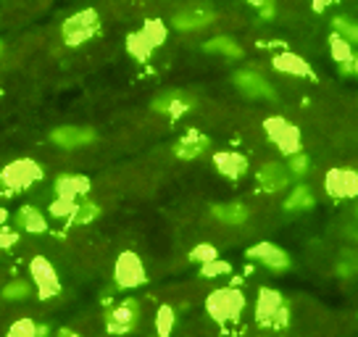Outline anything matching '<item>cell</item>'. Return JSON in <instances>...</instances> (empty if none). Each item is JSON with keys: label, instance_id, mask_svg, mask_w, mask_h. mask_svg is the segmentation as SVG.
Masks as SVG:
<instances>
[{"label": "cell", "instance_id": "cell-28", "mask_svg": "<svg viewBox=\"0 0 358 337\" xmlns=\"http://www.w3.org/2000/svg\"><path fill=\"white\" fill-rule=\"evenodd\" d=\"M140 32L145 34L148 37V43L153 48H158V45H164L166 43V27L158 22V19H148L145 24H143V29Z\"/></svg>", "mask_w": 358, "mask_h": 337}, {"label": "cell", "instance_id": "cell-12", "mask_svg": "<svg viewBox=\"0 0 358 337\" xmlns=\"http://www.w3.org/2000/svg\"><path fill=\"white\" fill-rule=\"evenodd\" d=\"M248 259L258 261L261 266H266L271 271L290 269V256L285 253V248L274 245V243H256L253 248H248Z\"/></svg>", "mask_w": 358, "mask_h": 337}, {"label": "cell", "instance_id": "cell-5", "mask_svg": "<svg viewBox=\"0 0 358 337\" xmlns=\"http://www.w3.org/2000/svg\"><path fill=\"white\" fill-rule=\"evenodd\" d=\"M264 132H266L268 143H274L285 156L301 150V129L292 122H287L285 116H268L264 122Z\"/></svg>", "mask_w": 358, "mask_h": 337}, {"label": "cell", "instance_id": "cell-42", "mask_svg": "<svg viewBox=\"0 0 358 337\" xmlns=\"http://www.w3.org/2000/svg\"><path fill=\"white\" fill-rule=\"evenodd\" d=\"M353 66H356V74H358V56L353 58Z\"/></svg>", "mask_w": 358, "mask_h": 337}, {"label": "cell", "instance_id": "cell-38", "mask_svg": "<svg viewBox=\"0 0 358 337\" xmlns=\"http://www.w3.org/2000/svg\"><path fill=\"white\" fill-rule=\"evenodd\" d=\"M329 3H337V0H313V11H324Z\"/></svg>", "mask_w": 358, "mask_h": 337}, {"label": "cell", "instance_id": "cell-26", "mask_svg": "<svg viewBox=\"0 0 358 337\" xmlns=\"http://www.w3.org/2000/svg\"><path fill=\"white\" fill-rule=\"evenodd\" d=\"M329 53H332V61H335V64L353 61V45L348 43L345 37H340L337 32H332V37H329Z\"/></svg>", "mask_w": 358, "mask_h": 337}, {"label": "cell", "instance_id": "cell-22", "mask_svg": "<svg viewBox=\"0 0 358 337\" xmlns=\"http://www.w3.org/2000/svg\"><path fill=\"white\" fill-rule=\"evenodd\" d=\"M313 203H316V198H313L311 187L308 185H298L285 198V211H308V208H313Z\"/></svg>", "mask_w": 358, "mask_h": 337}, {"label": "cell", "instance_id": "cell-40", "mask_svg": "<svg viewBox=\"0 0 358 337\" xmlns=\"http://www.w3.org/2000/svg\"><path fill=\"white\" fill-rule=\"evenodd\" d=\"M8 222V211L6 208H0V224H6Z\"/></svg>", "mask_w": 358, "mask_h": 337}, {"label": "cell", "instance_id": "cell-20", "mask_svg": "<svg viewBox=\"0 0 358 337\" xmlns=\"http://www.w3.org/2000/svg\"><path fill=\"white\" fill-rule=\"evenodd\" d=\"M211 216L213 219H219V222H224V224L237 227V224H245L248 219H250V208L240 201L216 203V206H211Z\"/></svg>", "mask_w": 358, "mask_h": 337}, {"label": "cell", "instance_id": "cell-9", "mask_svg": "<svg viewBox=\"0 0 358 337\" xmlns=\"http://www.w3.org/2000/svg\"><path fill=\"white\" fill-rule=\"evenodd\" d=\"M216 19V11H213L211 6H206V3H190V6H185V8H179L174 13V29L179 32H192V29H203V27H208L213 24Z\"/></svg>", "mask_w": 358, "mask_h": 337}, {"label": "cell", "instance_id": "cell-41", "mask_svg": "<svg viewBox=\"0 0 358 337\" xmlns=\"http://www.w3.org/2000/svg\"><path fill=\"white\" fill-rule=\"evenodd\" d=\"M248 3H250V6H256V8H258V6L264 3V0H248Z\"/></svg>", "mask_w": 358, "mask_h": 337}, {"label": "cell", "instance_id": "cell-31", "mask_svg": "<svg viewBox=\"0 0 358 337\" xmlns=\"http://www.w3.org/2000/svg\"><path fill=\"white\" fill-rule=\"evenodd\" d=\"M287 168H290L292 177H306V174L311 171V158L306 156L303 150L290 153V156H287Z\"/></svg>", "mask_w": 358, "mask_h": 337}, {"label": "cell", "instance_id": "cell-14", "mask_svg": "<svg viewBox=\"0 0 358 337\" xmlns=\"http://www.w3.org/2000/svg\"><path fill=\"white\" fill-rule=\"evenodd\" d=\"M208 148H211L208 135H203L201 129L190 127V129L174 143V156L182 158V161H192V158H201Z\"/></svg>", "mask_w": 358, "mask_h": 337}, {"label": "cell", "instance_id": "cell-6", "mask_svg": "<svg viewBox=\"0 0 358 337\" xmlns=\"http://www.w3.org/2000/svg\"><path fill=\"white\" fill-rule=\"evenodd\" d=\"M113 280H116V287H122V290H134V287L145 285L148 274L140 256L132 250H124L116 259V266H113Z\"/></svg>", "mask_w": 358, "mask_h": 337}, {"label": "cell", "instance_id": "cell-23", "mask_svg": "<svg viewBox=\"0 0 358 337\" xmlns=\"http://www.w3.org/2000/svg\"><path fill=\"white\" fill-rule=\"evenodd\" d=\"M203 50H208V53H222V56H227V58H243V48L237 45L232 37H227V34L208 40V43L203 45Z\"/></svg>", "mask_w": 358, "mask_h": 337}, {"label": "cell", "instance_id": "cell-29", "mask_svg": "<svg viewBox=\"0 0 358 337\" xmlns=\"http://www.w3.org/2000/svg\"><path fill=\"white\" fill-rule=\"evenodd\" d=\"M0 295H3V301H27V298L32 295V287H29L24 280H13L3 287Z\"/></svg>", "mask_w": 358, "mask_h": 337}, {"label": "cell", "instance_id": "cell-21", "mask_svg": "<svg viewBox=\"0 0 358 337\" xmlns=\"http://www.w3.org/2000/svg\"><path fill=\"white\" fill-rule=\"evenodd\" d=\"M16 227L29 232V235H45L48 232V219L34 206H22L19 214H16Z\"/></svg>", "mask_w": 358, "mask_h": 337}, {"label": "cell", "instance_id": "cell-16", "mask_svg": "<svg viewBox=\"0 0 358 337\" xmlns=\"http://www.w3.org/2000/svg\"><path fill=\"white\" fill-rule=\"evenodd\" d=\"M53 190H56V198H61V201L79 203L90 192V180L82 174H61L53 185Z\"/></svg>", "mask_w": 358, "mask_h": 337}, {"label": "cell", "instance_id": "cell-15", "mask_svg": "<svg viewBox=\"0 0 358 337\" xmlns=\"http://www.w3.org/2000/svg\"><path fill=\"white\" fill-rule=\"evenodd\" d=\"M190 108H192V98L182 90H166L153 101V111L166 113L169 119H179L182 113H187Z\"/></svg>", "mask_w": 358, "mask_h": 337}, {"label": "cell", "instance_id": "cell-39", "mask_svg": "<svg viewBox=\"0 0 358 337\" xmlns=\"http://www.w3.org/2000/svg\"><path fill=\"white\" fill-rule=\"evenodd\" d=\"M58 335L61 337H77V332H74V329H69V327H61V329H58Z\"/></svg>", "mask_w": 358, "mask_h": 337}, {"label": "cell", "instance_id": "cell-25", "mask_svg": "<svg viewBox=\"0 0 358 337\" xmlns=\"http://www.w3.org/2000/svg\"><path fill=\"white\" fill-rule=\"evenodd\" d=\"M127 50H129V56L134 61H140V64H145L150 53H153V45L148 43V37L143 32H132L127 37Z\"/></svg>", "mask_w": 358, "mask_h": 337}, {"label": "cell", "instance_id": "cell-11", "mask_svg": "<svg viewBox=\"0 0 358 337\" xmlns=\"http://www.w3.org/2000/svg\"><path fill=\"white\" fill-rule=\"evenodd\" d=\"M232 82H235L237 90L243 92V95H248V98H266V101L277 98V92L268 85V79H264L253 69H240V71H235Z\"/></svg>", "mask_w": 358, "mask_h": 337}, {"label": "cell", "instance_id": "cell-34", "mask_svg": "<svg viewBox=\"0 0 358 337\" xmlns=\"http://www.w3.org/2000/svg\"><path fill=\"white\" fill-rule=\"evenodd\" d=\"M8 335L11 337H37V324L32 319H19L8 327Z\"/></svg>", "mask_w": 358, "mask_h": 337}, {"label": "cell", "instance_id": "cell-19", "mask_svg": "<svg viewBox=\"0 0 358 337\" xmlns=\"http://www.w3.org/2000/svg\"><path fill=\"white\" fill-rule=\"evenodd\" d=\"M271 66L282 71V74H292V77H308V79H316L313 74V69L308 66V61L301 56H295L290 50H285V53H277V56L271 58Z\"/></svg>", "mask_w": 358, "mask_h": 337}, {"label": "cell", "instance_id": "cell-17", "mask_svg": "<svg viewBox=\"0 0 358 337\" xmlns=\"http://www.w3.org/2000/svg\"><path fill=\"white\" fill-rule=\"evenodd\" d=\"M98 135L90 127H58L50 132V143H56L58 148H79L95 143Z\"/></svg>", "mask_w": 358, "mask_h": 337}, {"label": "cell", "instance_id": "cell-3", "mask_svg": "<svg viewBox=\"0 0 358 337\" xmlns=\"http://www.w3.org/2000/svg\"><path fill=\"white\" fill-rule=\"evenodd\" d=\"M243 308H245V295L237 290V287H219L206 301V311L219 324L237 322L243 316Z\"/></svg>", "mask_w": 358, "mask_h": 337}, {"label": "cell", "instance_id": "cell-10", "mask_svg": "<svg viewBox=\"0 0 358 337\" xmlns=\"http://www.w3.org/2000/svg\"><path fill=\"white\" fill-rule=\"evenodd\" d=\"M324 190L337 201H348L358 195V171L353 168H329L324 174Z\"/></svg>", "mask_w": 358, "mask_h": 337}, {"label": "cell", "instance_id": "cell-43", "mask_svg": "<svg viewBox=\"0 0 358 337\" xmlns=\"http://www.w3.org/2000/svg\"><path fill=\"white\" fill-rule=\"evenodd\" d=\"M0 53H3V43H0Z\"/></svg>", "mask_w": 358, "mask_h": 337}, {"label": "cell", "instance_id": "cell-4", "mask_svg": "<svg viewBox=\"0 0 358 337\" xmlns=\"http://www.w3.org/2000/svg\"><path fill=\"white\" fill-rule=\"evenodd\" d=\"M95 34H101V16L95 8H85V11L71 13L66 22L61 24V37L69 48L85 45Z\"/></svg>", "mask_w": 358, "mask_h": 337}, {"label": "cell", "instance_id": "cell-2", "mask_svg": "<svg viewBox=\"0 0 358 337\" xmlns=\"http://www.w3.org/2000/svg\"><path fill=\"white\" fill-rule=\"evenodd\" d=\"M43 180V166L32 158H16L0 171V187L3 195H16V192L29 190L34 182Z\"/></svg>", "mask_w": 358, "mask_h": 337}, {"label": "cell", "instance_id": "cell-8", "mask_svg": "<svg viewBox=\"0 0 358 337\" xmlns=\"http://www.w3.org/2000/svg\"><path fill=\"white\" fill-rule=\"evenodd\" d=\"M140 324V303L134 298H124L122 303H116L106 316V327L111 335H127Z\"/></svg>", "mask_w": 358, "mask_h": 337}, {"label": "cell", "instance_id": "cell-7", "mask_svg": "<svg viewBox=\"0 0 358 337\" xmlns=\"http://www.w3.org/2000/svg\"><path fill=\"white\" fill-rule=\"evenodd\" d=\"M29 274H32L34 285H37V298L40 301H50L61 295V280H58V271L45 256H34L29 261Z\"/></svg>", "mask_w": 358, "mask_h": 337}, {"label": "cell", "instance_id": "cell-1", "mask_svg": "<svg viewBox=\"0 0 358 337\" xmlns=\"http://www.w3.org/2000/svg\"><path fill=\"white\" fill-rule=\"evenodd\" d=\"M256 322L261 329H285L290 324V308L285 303L282 292L271 287H261L256 301Z\"/></svg>", "mask_w": 358, "mask_h": 337}, {"label": "cell", "instance_id": "cell-24", "mask_svg": "<svg viewBox=\"0 0 358 337\" xmlns=\"http://www.w3.org/2000/svg\"><path fill=\"white\" fill-rule=\"evenodd\" d=\"M101 216V206L98 203H90V201H79L77 206H74V211H71V216H69L66 222L69 224H90V222H95Z\"/></svg>", "mask_w": 358, "mask_h": 337}, {"label": "cell", "instance_id": "cell-30", "mask_svg": "<svg viewBox=\"0 0 358 337\" xmlns=\"http://www.w3.org/2000/svg\"><path fill=\"white\" fill-rule=\"evenodd\" d=\"M174 308L171 306H161L158 308V314H156V332L161 337H169L171 335V329H174Z\"/></svg>", "mask_w": 358, "mask_h": 337}, {"label": "cell", "instance_id": "cell-35", "mask_svg": "<svg viewBox=\"0 0 358 337\" xmlns=\"http://www.w3.org/2000/svg\"><path fill=\"white\" fill-rule=\"evenodd\" d=\"M74 206H77V203H69V201L56 198V201L50 203V216H53V219H69L71 211H74Z\"/></svg>", "mask_w": 358, "mask_h": 337}, {"label": "cell", "instance_id": "cell-32", "mask_svg": "<svg viewBox=\"0 0 358 337\" xmlns=\"http://www.w3.org/2000/svg\"><path fill=\"white\" fill-rule=\"evenodd\" d=\"M232 271V266L227 264V261L222 259H213V261H206V264H201V277H222V274H229Z\"/></svg>", "mask_w": 358, "mask_h": 337}, {"label": "cell", "instance_id": "cell-33", "mask_svg": "<svg viewBox=\"0 0 358 337\" xmlns=\"http://www.w3.org/2000/svg\"><path fill=\"white\" fill-rule=\"evenodd\" d=\"M213 259H219V250L211 243H201V245H195L190 250V261H195V264H206V261Z\"/></svg>", "mask_w": 358, "mask_h": 337}, {"label": "cell", "instance_id": "cell-36", "mask_svg": "<svg viewBox=\"0 0 358 337\" xmlns=\"http://www.w3.org/2000/svg\"><path fill=\"white\" fill-rule=\"evenodd\" d=\"M16 243H19V232L16 229H3V224H0V250H8Z\"/></svg>", "mask_w": 358, "mask_h": 337}, {"label": "cell", "instance_id": "cell-37", "mask_svg": "<svg viewBox=\"0 0 358 337\" xmlns=\"http://www.w3.org/2000/svg\"><path fill=\"white\" fill-rule=\"evenodd\" d=\"M274 11H277V8H274V0H264V3L258 6V16H261L264 22L274 19Z\"/></svg>", "mask_w": 358, "mask_h": 337}, {"label": "cell", "instance_id": "cell-18", "mask_svg": "<svg viewBox=\"0 0 358 337\" xmlns=\"http://www.w3.org/2000/svg\"><path fill=\"white\" fill-rule=\"evenodd\" d=\"M213 164L219 168V174L227 177V180H240L248 174V158L243 153H235V150H219L213 153Z\"/></svg>", "mask_w": 358, "mask_h": 337}, {"label": "cell", "instance_id": "cell-27", "mask_svg": "<svg viewBox=\"0 0 358 337\" xmlns=\"http://www.w3.org/2000/svg\"><path fill=\"white\" fill-rule=\"evenodd\" d=\"M332 27L340 37H345L350 45H358V22L356 19H348V16H335Z\"/></svg>", "mask_w": 358, "mask_h": 337}, {"label": "cell", "instance_id": "cell-13", "mask_svg": "<svg viewBox=\"0 0 358 337\" xmlns=\"http://www.w3.org/2000/svg\"><path fill=\"white\" fill-rule=\"evenodd\" d=\"M290 168L285 166V164H280V161H266L264 166L258 168L256 174V182L258 187L264 192H268V195H274V192L285 190L287 185H290Z\"/></svg>", "mask_w": 358, "mask_h": 337}]
</instances>
